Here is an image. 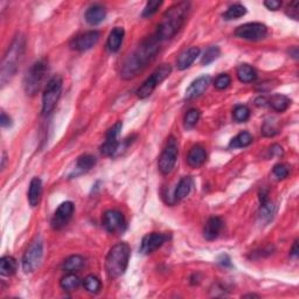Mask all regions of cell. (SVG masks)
I'll list each match as a JSON object with an SVG mask.
<instances>
[{"instance_id":"obj_1","label":"cell","mask_w":299,"mask_h":299,"mask_svg":"<svg viewBox=\"0 0 299 299\" xmlns=\"http://www.w3.org/2000/svg\"><path fill=\"white\" fill-rule=\"evenodd\" d=\"M160 43L155 35L145 39L141 46L137 47V49L134 50L122 64V79L131 80L142 73L148 67V64L154 60L160 49Z\"/></svg>"},{"instance_id":"obj_2","label":"cell","mask_w":299,"mask_h":299,"mask_svg":"<svg viewBox=\"0 0 299 299\" xmlns=\"http://www.w3.org/2000/svg\"><path fill=\"white\" fill-rule=\"evenodd\" d=\"M189 7H191L189 2L182 1L173 5L171 8H168L165 12V14L162 15L161 21L158 25L157 33L154 34L159 41L162 42L166 41V40L172 39L179 32L180 28H181L186 21Z\"/></svg>"},{"instance_id":"obj_3","label":"cell","mask_w":299,"mask_h":299,"mask_svg":"<svg viewBox=\"0 0 299 299\" xmlns=\"http://www.w3.org/2000/svg\"><path fill=\"white\" fill-rule=\"evenodd\" d=\"M26 52V39L22 34H18L8 47L7 52L2 57L0 68V83L4 87L18 71Z\"/></svg>"},{"instance_id":"obj_4","label":"cell","mask_w":299,"mask_h":299,"mask_svg":"<svg viewBox=\"0 0 299 299\" xmlns=\"http://www.w3.org/2000/svg\"><path fill=\"white\" fill-rule=\"evenodd\" d=\"M131 249L128 243L121 242L114 246L105 258V271L109 278L116 280L123 276L128 269Z\"/></svg>"},{"instance_id":"obj_5","label":"cell","mask_w":299,"mask_h":299,"mask_svg":"<svg viewBox=\"0 0 299 299\" xmlns=\"http://www.w3.org/2000/svg\"><path fill=\"white\" fill-rule=\"evenodd\" d=\"M47 73H48V61L46 59L36 61L29 68L23 79V89L28 96H34L40 90Z\"/></svg>"},{"instance_id":"obj_6","label":"cell","mask_w":299,"mask_h":299,"mask_svg":"<svg viewBox=\"0 0 299 299\" xmlns=\"http://www.w3.org/2000/svg\"><path fill=\"white\" fill-rule=\"evenodd\" d=\"M63 81L60 75H55L47 82V86L42 95V112L43 115H48L55 109L57 102L62 93Z\"/></svg>"},{"instance_id":"obj_7","label":"cell","mask_w":299,"mask_h":299,"mask_svg":"<svg viewBox=\"0 0 299 299\" xmlns=\"http://www.w3.org/2000/svg\"><path fill=\"white\" fill-rule=\"evenodd\" d=\"M43 256V241L41 236L37 235L27 247L22 256V269L26 274H30L40 266Z\"/></svg>"},{"instance_id":"obj_8","label":"cell","mask_w":299,"mask_h":299,"mask_svg":"<svg viewBox=\"0 0 299 299\" xmlns=\"http://www.w3.org/2000/svg\"><path fill=\"white\" fill-rule=\"evenodd\" d=\"M178 153H179L178 142H176L175 137L171 136V137L167 139V143H166L164 151L161 152L160 157H159L158 167L161 174L167 175L173 171V169H174L176 159H178Z\"/></svg>"},{"instance_id":"obj_9","label":"cell","mask_w":299,"mask_h":299,"mask_svg":"<svg viewBox=\"0 0 299 299\" xmlns=\"http://www.w3.org/2000/svg\"><path fill=\"white\" fill-rule=\"evenodd\" d=\"M171 71H172V68L169 64H162V66L159 67L158 69L155 70L154 73L138 88L137 93H136L137 94V97L141 98V100L148 98L150 95L155 90V88L158 87V84H160L166 77L169 76Z\"/></svg>"},{"instance_id":"obj_10","label":"cell","mask_w":299,"mask_h":299,"mask_svg":"<svg viewBox=\"0 0 299 299\" xmlns=\"http://www.w3.org/2000/svg\"><path fill=\"white\" fill-rule=\"evenodd\" d=\"M237 37L248 41H260L264 39L268 34V28L264 23L261 22H248L237 27L235 30Z\"/></svg>"},{"instance_id":"obj_11","label":"cell","mask_w":299,"mask_h":299,"mask_svg":"<svg viewBox=\"0 0 299 299\" xmlns=\"http://www.w3.org/2000/svg\"><path fill=\"white\" fill-rule=\"evenodd\" d=\"M101 34L97 30H88L86 33L75 36L70 42V48L77 52H87L97 45Z\"/></svg>"},{"instance_id":"obj_12","label":"cell","mask_w":299,"mask_h":299,"mask_svg":"<svg viewBox=\"0 0 299 299\" xmlns=\"http://www.w3.org/2000/svg\"><path fill=\"white\" fill-rule=\"evenodd\" d=\"M75 206L71 201H66L57 207V209L54 213V216L52 219V228L55 230L62 229L63 227H66L68 222L71 220V217L74 215Z\"/></svg>"},{"instance_id":"obj_13","label":"cell","mask_w":299,"mask_h":299,"mask_svg":"<svg viewBox=\"0 0 299 299\" xmlns=\"http://www.w3.org/2000/svg\"><path fill=\"white\" fill-rule=\"evenodd\" d=\"M103 226L111 234L123 232L125 228L124 215L116 209L107 210L103 215Z\"/></svg>"},{"instance_id":"obj_14","label":"cell","mask_w":299,"mask_h":299,"mask_svg":"<svg viewBox=\"0 0 299 299\" xmlns=\"http://www.w3.org/2000/svg\"><path fill=\"white\" fill-rule=\"evenodd\" d=\"M168 240V236L162 233H151L144 236L141 244V253L144 255H150L158 250L166 241Z\"/></svg>"},{"instance_id":"obj_15","label":"cell","mask_w":299,"mask_h":299,"mask_svg":"<svg viewBox=\"0 0 299 299\" xmlns=\"http://www.w3.org/2000/svg\"><path fill=\"white\" fill-rule=\"evenodd\" d=\"M209 82H210V77L208 75H203V76H200L196 80L193 81L191 86L187 88L186 90V94H185L186 100L192 101L201 96V95L207 90V88H208Z\"/></svg>"},{"instance_id":"obj_16","label":"cell","mask_w":299,"mask_h":299,"mask_svg":"<svg viewBox=\"0 0 299 299\" xmlns=\"http://www.w3.org/2000/svg\"><path fill=\"white\" fill-rule=\"evenodd\" d=\"M187 164L192 168H199L207 160V152L201 145H194L187 154Z\"/></svg>"},{"instance_id":"obj_17","label":"cell","mask_w":299,"mask_h":299,"mask_svg":"<svg viewBox=\"0 0 299 299\" xmlns=\"http://www.w3.org/2000/svg\"><path fill=\"white\" fill-rule=\"evenodd\" d=\"M223 228V221L219 216L209 217L206 222L205 229H203V236L207 241H213L217 239L221 230Z\"/></svg>"},{"instance_id":"obj_18","label":"cell","mask_w":299,"mask_h":299,"mask_svg":"<svg viewBox=\"0 0 299 299\" xmlns=\"http://www.w3.org/2000/svg\"><path fill=\"white\" fill-rule=\"evenodd\" d=\"M200 55V48L199 47H191V48L183 50L180 54L178 60H176V67L179 70H185L187 68H189L194 63V61L198 59Z\"/></svg>"},{"instance_id":"obj_19","label":"cell","mask_w":299,"mask_h":299,"mask_svg":"<svg viewBox=\"0 0 299 299\" xmlns=\"http://www.w3.org/2000/svg\"><path fill=\"white\" fill-rule=\"evenodd\" d=\"M42 191H43V188H42L41 179L35 176V178H33L32 180H30L28 193H27V199H28L30 207H36L37 205H39L40 201H41Z\"/></svg>"},{"instance_id":"obj_20","label":"cell","mask_w":299,"mask_h":299,"mask_svg":"<svg viewBox=\"0 0 299 299\" xmlns=\"http://www.w3.org/2000/svg\"><path fill=\"white\" fill-rule=\"evenodd\" d=\"M105 16H107V11H105L103 6L94 5L90 6V7L87 9L84 18H86V21L89 23V25L96 26L100 25L102 21H104Z\"/></svg>"},{"instance_id":"obj_21","label":"cell","mask_w":299,"mask_h":299,"mask_svg":"<svg viewBox=\"0 0 299 299\" xmlns=\"http://www.w3.org/2000/svg\"><path fill=\"white\" fill-rule=\"evenodd\" d=\"M124 35V28H122V27H115V28L111 30L107 41V47L111 53H117L118 50H120L122 43H123Z\"/></svg>"},{"instance_id":"obj_22","label":"cell","mask_w":299,"mask_h":299,"mask_svg":"<svg viewBox=\"0 0 299 299\" xmlns=\"http://www.w3.org/2000/svg\"><path fill=\"white\" fill-rule=\"evenodd\" d=\"M291 100L285 95L282 94H275L273 96L268 98V105H270L275 111L283 112L290 107Z\"/></svg>"},{"instance_id":"obj_23","label":"cell","mask_w":299,"mask_h":299,"mask_svg":"<svg viewBox=\"0 0 299 299\" xmlns=\"http://www.w3.org/2000/svg\"><path fill=\"white\" fill-rule=\"evenodd\" d=\"M193 187V180L191 176H183L180 180L178 186H176L174 191L175 200H183L189 195Z\"/></svg>"},{"instance_id":"obj_24","label":"cell","mask_w":299,"mask_h":299,"mask_svg":"<svg viewBox=\"0 0 299 299\" xmlns=\"http://www.w3.org/2000/svg\"><path fill=\"white\" fill-rule=\"evenodd\" d=\"M96 165V158L91 154H83L79 157L76 161V168L75 171L76 173H74L75 176L82 174V173H86L88 171H90L94 166Z\"/></svg>"},{"instance_id":"obj_25","label":"cell","mask_w":299,"mask_h":299,"mask_svg":"<svg viewBox=\"0 0 299 299\" xmlns=\"http://www.w3.org/2000/svg\"><path fill=\"white\" fill-rule=\"evenodd\" d=\"M18 270V262L13 256H4L0 260V274L2 276H12Z\"/></svg>"},{"instance_id":"obj_26","label":"cell","mask_w":299,"mask_h":299,"mask_svg":"<svg viewBox=\"0 0 299 299\" xmlns=\"http://www.w3.org/2000/svg\"><path fill=\"white\" fill-rule=\"evenodd\" d=\"M275 213H276V207L269 199L261 201V207H260V220L263 223H269L271 220L274 219Z\"/></svg>"},{"instance_id":"obj_27","label":"cell","mask_w":299,"mask_h":299,"mask_svg":"<svg viewBox=\"0 0 299 299\" xmlns=\"http://www.w3.org/2000/svg\"><path fill=\"white\" fill-rule=\"evenodd\" d=\"M237 77L241 82L243 83H251L256 80L257 73L255 70L254 67L249 66V64L243 63L237 68Z\"/></svg>"},{"instance_id":"obj_28","label":"cell","mask_w":299,"mask_h":299,"mask_svg":"<svg viewBox=\"0 0 299 299\" xmlns=\"http://www.w3.org/2000/svg\"><path fill=\"white\" fill-rule=\"evenodd\" d=\"M84 266V258L80 255H73L63 262L62 269L67 273H76L81 270Z\"/></svg>"},{"instance_id":"obj_29","label":"cell","mask_w":299,"mask_h":299,"mask_svg":"<svg viewBox=\"0 0 299 299\" xmlns=\"http://www.w3.org/2000/svg\"><path fill=\"white\" fill-rule=\"evenodd\" d=\"M253 143V136L249 132L242 131L236 137H234L229 143V148L232 149H242L249 146Z\"/></svg>"},{"instance_id":"obj_30","label":"cell","mask_w":299,"mask_h":299,"mask_svg":"<svg viewBox=\"0 0 299 299\" xmlns=\"http://www.w3.org/2000/svg\"><path fill=\"white\" fill-rule=\"evenodd\" d=\"M81 284V280L75 273H68L66 276H63L60 281V285L63 290L66 291H74Z\"/></svg>"},{"instance_id":"obj_31","label":"cell","mask_w":299,"mask_h":299,"mask_svg":"<svg viewBox=\"0 0 299 299\" xmlns=\"http://www.w3.org/2000/svg\"><path fill=\"white\" fill-rule=\"evenodd\" d=\"M247 14V8L241 4H234L228 7L226 12L223 13L224 20H235L239 18H242L243 15Z\"/></svg>"},{"instance_id":"obj_32","label":"cell","mask_w":299,"mask_h":299,"mask_svg":"<svg viewBox=\"0 0 299 299\" xmlns=\"http://www.w3.org/2000/svg\"><path fill=\"white\" fill-rule=\"evenodd\" d=\"M83 287L88 292H89V294L96 295L101 291L102 283L96 276H94V275H89V276H87L86 278H84Z\"/></svg>"},{"instance_id":"obj_33","label":"cell","mask_w":299,"mask_h":299,"mask_svg":"<svg viewBox=\"0 0 299 299\" xmlns=\"http://www.w3.org/2000/svg\"><path fill=\"white\" fill-rule=\"evenodd\" d=\"M200 120V111L198 109H191L186 112L183 117V125L186 129H193Z\"/></svg>"},{"instance_id":"obj_34","label":"cell","mask_w":299,"mask_h":299,"mask_svg":"<svg viewBox=\"0 0 299 299\" xmlns=\"http://www.w3.org/2000/svg\"><path fill=\"white\" fill-rule=\"evenodd\" d=\"M233 117L237 123H244L250 117L249 108L247 105H236L233 111Z\"/></svg>"},{"instance_id":"obj_35","label":"cell","mask_w":299,"mask_h":299,"mask_svg":"<svg viewBox=\"0 0 299 299\" xmlns=\"http://www.w3.org/2000/svg\"><path fill=\"white\" fill-rule=\"evenodd\" d=\"M220 55H221V50L219 47L217 46L209 47V48L205 52V54H203V56L201 59V63L203 64V66H208V64L214 62L216 59H219Z\"/></svg>"},{"instance_id":"obj_36","label":"cell","mask_w":299,"mask_h":299,"mask_svg":"<svg viewBox=\"0 0 299 299\" xmlns=\"http://www.w3.org/2000/svg\"><path fill=\"white\" fill-rule=\"evenodd\" d=\"M162 5L161 0H150V1L146 2V6L143 9V16L144 18H150V16L154 15L159 7Z\"/></svg>"},{"instance_id":"obj_37","label":"cell","mask_w":299,"mask_h":299,"mask_svg":"<svg viewBox=\"0 0 299 299\" xmlns=\"http://www.w3.org/2000/svg\"><path fill=\"white\" fill-rule=\"evenodd\" d=\"M230 83H232V79L228 74H220L214 81V87L217 90H224L230 86Z\"/></svg>"},{"instance_id":"obj_38","label":"cell","mask_w":299,"mask_h":299,"mask_svg":"<svg viewBox=\"0 0 299 299\" xmlns=\"http://www.w3.org/2000/svg\"><path fill=\"white\" fill-rule=\"evenodd\" d=\"M278 128L273 121H266L264 122L263 127H262V135L266 137H274L275 135L278 134Z\"/></svg>"},{"instance_id":"obj_39","label":"cell","mask_w":299,"mask_h":299,"mask_svg":"<svg viewBox=\"0 0 299 299\" xmlns=\"http://www.w3.org/2000/svg\"><path fill=\"white\" fill-rule=\"evenodd\" d=\"M273 173L278 180H283L285 178H288V175H289L288 165H285V164L275 165L273 168Z\"/></svg>"},{"instance_id":"obj_40","label":"cell","mask_w":299,"mask_h":299,"mask_svg":"<svg viewBox=\"0 0 299 299\" xmlns=\"http://www.w3.org/2000/svg\"><path fill=\"white\" fill-rule=\"evenodd\" d=\"M287 15L294 20L299 19V1H294L288 6Z\"/></svg>"},{"instance_id":"obj_41","label":"cell","mask_w":299,"mask_h":299,"mask_svg":"<svg viewBox=\"0 0 299 299\" xmlns=\"http://www.w3.org/2000/svg\"><path fill=\"white\" fill-rule=\"evenodd\" d=\"M264 6L270 11H277L278 8H281L282 2L278 0H267V1H264Z\"/></svg>"},{"instance_id":"obj_42","label":"cell","mask_w":299,"mask_h":299,"mask_svg":"<svg viewBox=\"0 0 299 299\" xmlns=\"http://www.w3.org/2000/svg\"><path fill=\"white\" fill-rule=\"evenodd\" d=\"M0 124L2 128H8L12 125V120L11 117L6 115L5 111H1V117H0Z\"/></svg>"},{"instance_id":"obj_43","label":"cell","mask_w":299,"mask_h":299,"mask_svg":"<svg viewBox=\"0 0 299 299\" xmlns=\"http://www.w3.org/2000/svg\"><path fill=\"white\" fill-rule=\"evenodd\" d=\"M217 262H219L220 266H222L224 268L232 267V261H230L228 255H221V256L219 257V260H217Z\"/></svg>"},{"instance_id":"obj_44","label":"cell","mask_w":299,"mask_h":299,"mask_svg":"<svg viewBox=\"0 0 299 299\" xmlns=\"http://www.w3.org/2000/svg\"><path fill=\"white\" fill-rule=\"evenodd\" d=\"M284 151L283 149H282V146L275 144L270 148V154L271 155H277V157H280V155H283Z\"/></svg>"},{"instance_id":"obj_45","label":"cell","mask_w":299,"mask_h":299,"mask_svg":"<svg viewBox=\"0 0 299 299\" xmlns=\"http://www.w3.org/2000/svg\"><path fill=\"white\" fill-rule=\"evenodd\" d=\"M255 104H256L257 107H266V105H268V97L266 96L257 97L256 100H255Z\"/></svg>"},{"instance_id":"obj_46","label":"cell","mask_w":299,"mask_h":299,"mask_svg":"<svg viewBox=\"0 0 299 299\" xmlns=\"http://www.w3.org/2000/svg\"><path fill=\"white\" fill-rule=\"evenodd\" d=\"M290 256L292 258H297L299 256V248H298V240L296 241L294 243V246H292V249L290 251Z\"/></svg>"},{"instance_id":"obj_47","label":"cell","mask_w":299,"mask_h":299,"mask_svg":"<svg viewBox=\"0 0 299 299\" xmlns=\"http://www.w3.org/2000/svg\"><path fill=\"white\" fill-rule=\"evenodd\" d=\"M290 54L292 55V57H294V59L297 60L298 59V48H297V47H294L292 50H290Z\"/></svg>"},{"instance_id":"obj_48","label":"cell","mask_w":299,"mask_h":299,"mask_svg":"<svg viewBox=\"0 0 299 299\" xmlns=\"http://www.w3.org/2000/svg\"><path fill=\"white\" fill-rule=\"evenodd\" d=\"M242 297L243 298H249V297L250 298H258V297H260V296H258V295H254V294H249V295H244V296H242Z\"/></svg>"}]
</instances>
